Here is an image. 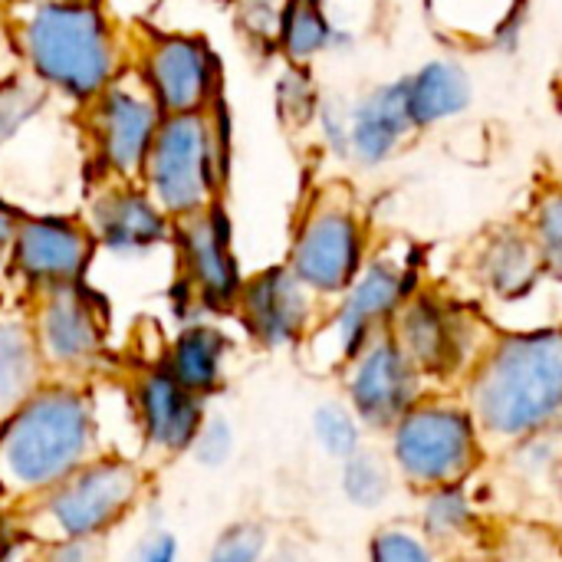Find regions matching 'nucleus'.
<instances>
[{"label": "nucleus", "mask_w": 562, "mask_h": 562, "mask_svg": "<svg viewBox=\"0 0 562 562\" xmlns=\"http://www.w3.org/2000/svg\"><path fill=\"white\" fill-rule=\"evenodd\" d=\"M458 392L494 451L562 431V326L497 329Z\"/></svg>", "instance_id": "nucleus-1"}, {"label": "nucleus", "mask_w": 562, "mask_h": 562, "mask_svg": "<svg viewBox=\"0 0 562 562\" xmlns=\"http://www.w3.org/2000/svg\"><path fill=\"white\" fill-rule=\"evenodd\" d=\"M92 402L72 385H40L0 422V494L36 501L95 458Z\"/></svg>", "instance_id": "nucleus-2"}, {"label": "nucleus", "mask_w": 562, "mask_h": 562, "mask_svg": "<svg viewBox=\"0 0 562 562\" xmlns=\"http://www.w3.org/2000/svg\"><path fill=\"white\" fill-rule=\"evenodd\" d=\"M382 451L398 484L412 494L477 481L494 458L491 441L458 389H428L382 435Z\"/></svg>", "instance_id": "nucleus-3"}, {"label": "nucleus", "mask_w": 562, "mask_h": 562, "mask_svg": "<svg viewBox=\"0 0 562 562\" xmlns=\"http://www.w3.org/2000/svg\"><path fill=\"white\" fill-rule=\"evenodd\" d=\"M425 286V257L415 244H389L369 254L359 277L349 283L326 319L316 323L306 339L326 369L339 372L356 352H362L379 333L392 329L398 310Z\"/></svg>", "instance_id": "nucleus-4"}, {"label": "nucleus", "mask_w": 562, "mask_h": 562, "mask_svg": "<svg viewBox=\"0 0 562 562\" xmlns=\"http://www.w3.org/2000/svg\"><path fill=\"white\" fill-rule=\"evenodd\" d=\"M389 333L431 389H461L497 326L487 310L422 286L398 310Z\"/></svg>", "instance_id": "nucleus-5"}, {"label": "nucleus", "mask_w": 562, "mask_h": 562, "mask_svg": "<svg viewBox=\"0 0 562 562\" xmlns=\"http://www.w3.org/2000/svg\"><path fill=\"white\" fill-rule=\"evenodd\" d=\"M36 76L69 95H95L112 76V43L99 7L86 0H49L23 26Z\"/></svg>", "instance_id": "nucleus-6"}, {"label": "nucleus", "mask_w": 562, "mask_h": 562, "mask_svg": "<svg viewBox=\"0 0 562 562\" xmlns=\"http://www.w3.org/2000/svg\"><path fill=\"white\" fill-rule=\"evenodd\" d=\"M142 484L128 458H92L33 504L53 540H102L128 517Z\"/></svg>", "instance_id": "nucleus-7"}, {"label": "nucleus", "mask_w": 562, "mask_h": 562, "mask_svg": "<svg viewBox=\"0 0 562 562\" xmlns=\"http://www.w3.org/2000/svg\"><path fill=\"white\" fill-rule=\"evenodd\" d=\"M369 254V231L359 211L346 201H326L300 224L286 267L316 300H336L359 277Z\"/></svg>", "instance_id": "nucleus-8"}, {"label": "nucleus", "mask_w": 562, "mask_h": 562, "mask_svg": "<svg viewBox=\"0 0 562 562\" xmlns=\"http://www.w3.org/2000/svg\"><path fill=\"white\" fill-rule=\"evenodd\" d=\"M342 398L362 422V428L382 438L431 385L402 352L392 333H379L342 369Z\"/></svg>", "instance_id": "nucleus-9"}, {"label": "nucleus", "mask_w": 562, "mask_h": 562, "mask_svg": "<svg viewBox=\"0 0 562 562\" xmlns=\"http://www.w3.org/2000/svg\"><path fill=\"white\" fill-rule=\"evenodd\" d=\"M145 168L165 211L198 214L214 188V161L204 119L198 112H184L161 122Z\"/></svg>", "instance_id": "nucleus-10"}, {"label": "nucleus", "mask_w": 562, "mask_h": 562, "mask_svg": "<svg viewBox=\"0 0 562 562\" xmlns=\"http://www.w3.org/2000/svg\"><path fill=\"white\" fill-rule=\"evenodd\" d=\"M316 296L296 280L290 267H270L240 286L237 306L244 329L263 349H296L303 346L316 323Z\"/></svg>", "instance_id": "nucleus-11"}, {"label": "nucleus", "mask_w": 562, "mask_h": 562, "mask_svg": "<svg viewBox=\"0 0 562 562\" xmlns=\"http://www.w3.org/2000/svg\"><path fill=\"white\" fill-rule=\"evenodd\" d=\"M474 283L487 300V313L520 310L533 303L547 286H553L543 273L533 237L524 224H504L481 237L474 254Z\"/></svg>", "instance_id": "nucleus-12"}, {"label": "nucleus", "mask_w": 562, "mask_h": 562, "mask_svg": "<svg viewBox=\"0 0 562 562\" xmlns=\"http://www.w3.org/2000/svg\"><path fill=\"white\" fill-rule=\"evenodd\" d=\"M132 408H135L142 441L161 454L191 451V445L207 418L204 398L188 392L165 366L138 375V382L132 389Z\"/></svg>", "instance_id": "nucleus-13"}, {"label": "nucleus", "mask_w": 562, "mask_h": 562, "mask_svg": "<svg viewBox=\"0 0 562 562\" xmlns=\"http://www.w3.org/2000/svg\"><path fill=\"white\" fill-rule=\"evenodd\" d=\"M415 497L418 507L412 520L445 557L491 553L497 530L491 524V510L484 504V494L477 491V481L431 487Z\"/></svg>", "instance_id": "nucleus-14"}, {"label": "nucleus", "mask_w": 562, "mask_h": 562, "mask_svg": "<svg viewBox=\"0 0 562 562\" xmlns=\"http://www.w3.org/2000/svg\"><path fill=\"white\" fill-rule=\"evenodd\" d=\"M412 135H418V128L408 115L405 76L379 82L349 102V161L382 168L408 145Z\"/></svg>", "instance_id": "nucleus-15"}, {"label": "nucleus", "mask_w": 562, "mask_h": 562, "mask_svg": "<svg viewBox=\"0 0 562 562\" xmlns=\"http://www.w3.org/2000/svg\"><path fill=\"white\" fill-rule=\"evenodd\" d=\"M13 260L36 286H72L89 263V237L63 217H30L13 234Z\"/></svg>", "instance_id": "nucleus-16"}, {"label": "nucleus", "mask_w": 562, "mask_h": 562, "mask_svg": "<svg viewBox=\"0 0 562 562\" xmlns=\"http://www.w3.org/2000/svg\"><path fill=\"white\" fill-rule=\"evenodd\" d=\"M36 346L43 362L69 372L89 369L102 352V323L86 300L82 286H59L49 290V300L36 319Z\"/></svg>", "instance_id": "nucleus-17"}, {"label": "nucleus", "mask_w": 562, "mask_h": 562, "mask_svg": "<svg viewBox=\"0 0 562 562\" xmlns=\"http://www.w3.org/2000/svg\"><path fill=\"white\" fill-rule=\"evenodd\" d=\"M99 148L109 168L128 175L145 165L158 132V102L125 86H105L95 109Z\"/></svg>", "instance_id": "nucleus-18"}, {"label": "nucleus", "mask_w": 562, "mask_h": 562, "mask_svg": "<svg viewBox=\"0 0 562 562\" xmlns=\"http://www.w3.org/2000/svg\"><path fill=\"white\" fill-rule=\"evenodd\" d=\"M214 59L204 43L171 36L161 40L148 56V86L158 109L171 115L198 112L211 99Z\"/></svg>", "instance_id": "nucleus-19"}, {"label": "nucleus", "mask_w": 562, "mask_h": 562, "mask_svg": "<svg viewBox=\"0 0 562 562\" xmlns=\"http://www.w3.org/2000/svg\"><path fill=\"white\" fill-rule=\"evenodd\" d=\"M181 254L191 283L207 306H231L240 296V267L231 254V224L221 211L191 217L181 227Z\"/></svg>", "instance_id": "nucleus-20"}, {"label": "nucleus", "mask_w": 562, "mask_h": 562, "mask_svg": "<svg viewBox=\"0 0 562 562\" xmlns=\"http://www.w3.org/2000/svg\"><path fill=\"white\" fill-rule=\"evenodd\" d=\"M408 115L418 132L461 119L474 102V79L454 56H435L405 76Z\"/></svg>", "instance_id": "nucleus-21"}, {"label": "nucleus", "mask_w": 562, "mask_h": 562, "mask_svg": "<svg viewBox=\"0 0 562 562\" xmlns=\"http://www.w3.org/2000/svg\"><path fill=\"white\" fill-rule=\"evenodd\" d=\"M231 339L211 326V323H191L178 333L165 369L194 395L207 398L211 392H217L221 379H224V359H227Z\"/></svg>", "instance_id": "nucleus-22"}, {"label": "nucleus", "mask_w": 562, "mask_h": 562, "mask_svg": "<svg viewBox=\"0 0 562 562\" xmlns=\"http://www.w3.org/2000/svg\"><path fill=\"white\" fill-rule=\"evenodd\" d=\"M428 20L454 43L491 46L497 30L530 13V0H425Z\"/></svg>", "instance_id": "nucleus-23"}, {"label": "nucleus", "mask_w": 562, "mask_h": 562, "mask_svg": "<svg viewBox=\"0 0 562 562\" xmlns=\"http://www.w3.org/2000/svg\"><path fill=\"white\" fill-rule=\"evenodd\" d=\"M99 237L115 254H138L165 237V214L135 191L109 194L95 211Z\"/></svg>", "instance_id": "nucleus-24"}, {"label": "nucleus", "mask_w": 562, "mask_h": 562, "mask_svg": "<svg viewBox=\"0 0 562 562\" xmlns=\"http://www.w3.org/2000/svg\"><path fill=\"white\" fill-rule=\"evenodd\" d=\"M40 379L43 352L36 336L16 319H0V422L43 385Z\"/></svg>", "instance_id": "nucleus-25"}, {"label": "nucleus", "mask_w": 562, "mask_h": 562, "mask_svg": "<svg viewBox=\"0 0 562 562\" xmlns=\"http://www.w3.org/2000/svg\"><path fill=\"white\" fill-rule=\"evenodd\" d=\"M398 474L382 448H359L352 458L339 461V494L352 510L379 514L398 494Z\"/></svg>", "instance_id": "nucleus-26"}, {"label": "nucleus", "mask_w": 562, "mask_h": 562, "mask_svg": "<svg viewBox=\"0 0 562 562\" xmlns=\"http://www.w3.org/2000/svg\"><path fill=\"white\" fill-rule=\"evenodd\" d=\"M277 40L296 66L336 49V23L326 10V0H286Z\"/></svg>", "instance_id": "nucleus-27"}, {"label": "nucleus", "mask_w": 562, "mask_h": 562, "mask_svg": "<svg viewBox=\"0 0 562 562\" xmlns=\"http://www.w3.org/2000/svg\"><path fill=\"white\" fill-rule=\"evenodd\" d=\"M510 484L520 491L553 487L562 477V431H543L497 448Z\"/></svg>", "instance_id": "nucleus-28"}, {"label": "nucleus", "mask_w": 562, "mask_h": 562, "mask_svg": "<svg viewBox=\"0 0 562 562\" xmlns=\"http://www.w3.org/2000/svg\"><path fill=\"white\" fill-rule=\"evenodd\" d=\"M527 234L533 237L537 244V254H540V263H543V273L547 280L562 290V181H547L530 211H527V221H524Z\"/></svg>", "instance_id": "nucleus-29"}, {"label": "nucleus", "mask_w": 562, "mask_h": 562, "mask_svg": "<svg viewBox=\"0 0 562 562\" xmlns=\"http://www.w3.org/2000/svg\"><path fill=\"white\" fill-rule=\"evenodd\" d=\"M310 435L319 454L336 464L369 445V431L362 428L356 412L346 405V398H323L310 415Z\"/></svg>", "instance_id": "nucleus-30"}, {"label": "nucleus", "mask_w": 562, "mask_h": 562, "mask_svg": "<svg viewBox=\"0 0 562 562\" xmlns=\"http://www.w3.org/2000/svg\"><path fill=\"white\" fill-rule=\"evenodd\" d=\"M366 562H448V557L415 527V520H385L366 543Z\"/></svg>", "instance_id": "nucleus-31"}, {"label": "nucleus", "mask_w": 562, "mask_h": 562, "mask_svg": "<svg viewBox=\"0 0 562 562\" xmlns=\"http://www.w3.org/2000/svg\"><path fill=\"white\" fill-rule=\"evenodd\" d=\"M270 553V530L257 520L231 524L211 547L204 562H263Z\"/></svg>", "instance_id": "nucleus-32"}, {"label": "nucleus", "mask_w": 562, "mask_h": 562, "mask_svg": "<svg viewBox=\"0 0 562 562\" xmlns=\"http://www.w3.org/2000/svg\"><path fill=\"white\" fill-rule=\"evenodd\" d=\"M491 557L494 562H562V547L543 530L527 527V530H514L510 537L497 533Z\"/></svg>", "instance_id": "nucleus-33"}, {"label": "nucleus", "mask_w": 562, "mask_h": 562, "mask_svg": "<svg viewBox=\"0 0 562 562\" xmlns=\"http://www.w3.org/2000/svg\"><path fill=\"white\" fill-rule=\"evenodd\" d=\"M234 448H237V431H234V425H231L224 415H211V418H204V425H201V431H198V438H194V445H191L188 454H191L201 468L217 471V468H224V464L234 458Z\"/></svg>", "instance_id": "nucleus-34"}, {"label": "nucleus", "mask_w": 562, "mask_h": 562, "mask_svg": "<svg viewBox=\"0 0 562 562\" xmlns=\"http://www.w3.org/2000/svg\"><path fill=\"white\" fill-rule=\"evenodd\" d=\"M277 99H280V109L283 115L293 122V125H306V122H316V112H319V92L310 79V72L303 66L290 69L283 79H280V89H277Z\"/></svg>", "instance_id": "nucleus-35"}, {"label": "nucleus", "mask_w": 562, "mask_h": 562, "mask_svg": "<svg viewBox=\"0 0 562 562\" xmlns=\"http://www.w3.org/2000/svg\"><path fill=\"white\" fill-rule=\"evenodd\" d=\"M40 89L30 82H3L0 86V148L20 132L23 122H30L40 112Z\"/></svg>", "instance_id": "nucleus-36"}, {"label": "nucleus", "mask_w": 562, "mask_h": 562, "mask_svg": "<svg viewBox=\"0 0 562 562\" xmlns=\"http://www.w3.org/2000/svg\"><path fill=\"white\" fill-rule=\"evenodd\" d=\"M316 122H319L323 145L339 161H349L352 158V151H349V105L339 102V99H323L319 112H316Z\"/></svg>", "instance_id": "nucleus-37"}, {"label": "nucleus", "mask_w": 562, "mask_h": 562, "mask_svg": "<svg viewBox=\"0 0 562 562\" xmlns=\"http://www.w3.org/2000/svg\"><path fill=\"white\" fill-rule=\"evenodd\" d=\"M36 562H105L102 540H49Z\"/></svg>", "instance_id": "nucleus-38"}, {"label": "nucleus", "mask_w": 562, "mask_h": 562, "mask_svg": "<svg viewBox=\"0 0 562 562\" xmlns=\"http://www.w3.org/2000/svg\"><path fill=\"white\" fill-rule=\"evenodd\" d=\"M181 560V543L168 530H148L135 550H128L125 562H178Z\"/></svg>", "instance_id": "nucleus-39"}, {"label": "nucleus", "mask_w": 562, "mask_h": 562, "mask_svg": "<svg viewBox=\"0 0 562 562\" xmlns=\"http://www.w3.org/2000/svg\"><path fill=\"white\" fill-rule=\"evenodd\" d=\"M263 562H316L303 547H296V543H283V547H270V553L263 557Z\"/></svg>", "instance_id": "nucleus-40"}, {"label": "nucleus", "mask_w": 562, "mask_h": 562, "mask_svg": "<svg viewBox=\"0 0 562 562\" xmlns=\"http://www.w3.org/2000/svg\"><path fill=\"white\" fill-rule=\"evenodd\" d=\"M13 234H16V221H13V214L0 204V250H3L7 244H13Z\"/></svg>", "instance_id": "nucleus-41"}, {"label": "nucleus", "mask_w": 562, "mask_h": 562, "mask_svg": "<svg viewBox=\"0 0 562 562\" xmlns=\"http://www.w3.org/2000/svg\"><path fill=\"white\" fill-rule=\"evenodd\" d=\"M448 562H494L491 553H458V557H448Z\"/></svg>", "instance_id": "nucleus-42"}, {"label": "nucleus", "mask_w": 562, "mask_h": 562, "mask_svg": "<svg viewBox=\"0 0 562 562\" xmlns=\"http://www.w3.org/2000/svg\"><path fill=\"white\" fill-rule=\"evenodd\" d=\"M557 168H560V181H562V148H560V161H557Z\"/></svg>", "instance_id": "nucleus-43"}, {"label": "nucleus", "mask_w": 562, "mask_h": 562, "mask_svg": "<svg viewBox=\"0 0 562 562\" xmlns=\"http://www.w3.org/2000/svg\"><path fill=\"white\" fill-rule=\"evenodd\" d=\"M560 326H562V319H560Z\"/></svg>", "instance_id": "nucleus-44"}]
</instances>
